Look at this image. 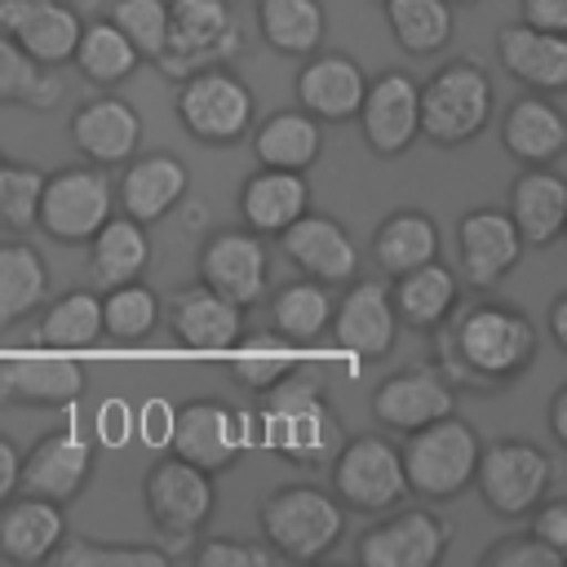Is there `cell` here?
Returning a JSON list of instances; mask_svg holds the SVG:
<instances>
[{
    "mask_svg": "<svg viewBox=\"0 0 567 567\" xmlns=\"http://www.w3.org/2000/svg\"><path fill=\"white\" fill-rule=\"evenodd\" d=\"M168 332L186 350H235L244 337V306L213 292L208 284H190L168 301Z\"/></svg>",
    "mask_w": 567,
    "mask_h": 567,
    "instance_id": "24",
    "label": "cell"
},
{
    "mask_svg": "<svg viewBox=\"0 0 567 567\" xmlns=\"http://www.w3.org/2000/svg\"><path fill=\"white\" fill-rule=\"evenodd\" d=\"M523 257V235L505 208H470L456 221V261L470 288H496Z\"/></svg>",
    "mask_w": 567,
    "mask_h": 567,
    "instance_id": "16",
    "label": "cell"
},
{
    "mask_svg": "<svg viewBox=\"0 0 567 567\" xmlns=\"http://www.w3.org/2000/svg\"><path fill=\"white\" fill-rule=\"evenodd\" d=\"M66 137L71 146L97 164V168H111V164H124L137 142H142V115L124 102V97H89L71 111V124H66Z\"/></svg>",
    "mask_w": 567,
    "mask_h": 567,
    "instance_id": "23",
    "label": "cell"
},
{
    "mask_svg": "<svg viewBox=\"0 0 567 567\" xmlns=\"http://www.w3.org/2000/svg\"><path fill=\"white\" fill-rule=\"evenodd\" d=\"M239 49V22L226 0H168V40L155 66L168 80L226 66Z\"/></svg>",
    "mask_w": 567,
    "mask_h": 567,
    "instance_id": "8",
    "label": "cell"
},
{
    "mask_svg": "<svg viewBox=\"0 0 567 567\" xmlns=\"http://www.w3.org/2000/svg\"><path fill=\"white\" fill-rule=\"evenodd\" d=\"M18 465H22V452L0 434V501H9L18 492Z\"/></svg>",
    "mask_w": 567,
    "mask_h": 567,
    "instance_id": "54",
    "label": "cell"
},
{
    "mask_svg": "<svg viewBox=\"0 0 567 567\" xmlns=\"http://www.w3.org/2000/svg\"><path fill=\"white\" fill-rule=\"evenodd\" d=\"M44 173L31 164H0V226L9 230H31L35 226V204H40Z\"/></svg>",
    "mask_w": 567,
    "mask_h": 567,
    "instance_id": "47",
    "label": "cell"
},
{
    "mask_svg": "<svg viewBox=\"0 0 567 567\" xmlns=\"http://www.w3.org/2000/svg\"><path fill=\"white\" fill-rule=\"evenodd\" d=\"M434 257H439V226L421 208L390 213L377 226V235H372V261L390 279L403 275V270H412V266H421V261H434Z\"/></svg>",
    "mask_w": 567,
    "mask_h": 567,
    "instance_id": "35",
    "label": "cell"
},
{
    "mask_svg": "<svg viewBox=\"0 0 567 567\" xmlns=\"http://www.w3.org/2000/svg\"><path fill=\"white\" fill-rule=\"evenodd\" d=\"M252 155L266 168H292L306 173L319 155H323V124L292 106V111H275L252 128Z\"/></svg>",
    "mask_w": 567,
    "mask_h": 567,
    "instance_id": "34",
    "label": "cell"
},
{
    "mask_svg": "<svg viewBox=\"0 0 567 567\" xmlns=\"http://www.w3.org/2000/svg\"><path fill=\"white\" fill-rule=\"evenodd\" d=\"M199 284L213 292L230 297L235 306H257L270 288V252L266 235L235 226V230H213L199 248Z\"/></svg>",
    "mask_w": 567,
    "mask_h": 567,
    "instance_id": "13",
    "label": "cell"
},
{
    "mask_svg": "<svg viewBox=\"0 0 567 567\" xmlns=\"http://www.w3.org/2000/svg\"><path fill=\"white\" fill-rule=\"evenodd\" d=\"M390 35L399 40L403 53H439L452 40V4L447 0H381Z\"/></svg>",
    "mask_w": 567,
    "mask_h": 567,
    "instance_id": "41",
    "label": "cell"
},
{
    "mask_svg": "<svg viewBox=\"0 0 567 567\" xmlns=\"http://www.w3.org/2000/svg\"><path fill=\"white\" fill-rule=\"evenodd\" d=\"M97 439H102L106 447H120V443L133 439V408H128L124 399H106V403L97 408Z\"/></svg>",
    "mask_w": 567,
    "mask_h": 567,
    "instance_id": "52",
    "label": "cell"
},
{
    "mask_svg": "<svg viewBox=\"0 0 567 567\" xmlns=\"http://www.w3.org/2000/svg\"><path fill=\"white\" fill-rule=\"evenodd\" d=\"M44 297H49L44 257L22 239L0 244V328L27 319Z\"/></svg>",
    "mask_w": 567,
    "mask_h": 567,
    "instance_id": "39",
    "label": "cell"
},
{
    "mask_svg": "<svg viewBox=\"0 0 567 567\" xmlns=\"http://www.w3.org/2000/svg\"><path fill=\"white\" fill-rule=\"evenodd\" d=\"M483 505L496 518H527L554 483V456L532 439H496L478 447L474 478Z\"/></svg>",
    "mask_w": 567,
    "mask_h": 567,
    "instance_id": "6",
    "label": "cell"
},
{
    "mask_svg": "<svg viewBox=\"0 0 567 567\" xmlns=\"http://www.w3.org/2000/svg\"><path fill=\"white\" fill-rule=\"evenodd\" d=\"M279 248L284 257L306 275V279H319V284H350L359 275V252H354V239L350 230L328 217V213H301L297 221H288L279 230Z\"/></svg>",
    "mask_w": 567,
    "mask_h": 567,
    "instance_id": "19",
    "label": "cell"
},
{
    "mask_svg": "<svg viewBox=\"0 0 567 567\" xmlns=\"http://www.w3.org/2000/svg\"><path fill=\"white\" fill-rule=\"evenodd\" d=\"M62 93V80L31 62L4 31H0V102H13V106H31V111H49Z\"/></svg>",
    "mask_w": 567,
    "mask_h": 567,
    "instance_id": "43",
    "label": "cell"
},
{
    "mask_svg": "<svg viewBox=\"0 0 567 567\" xmlns=\"http://www.w3.org/2000/svg\"><path fill=\"white\" fill-rule=\"evenodd\" d=\"M549 439L558 443V447H567V381L554 390V399H549Z\"/></svg>",
    "mask_w": 567,
    "mask_h": 567,
    "instance_id": "55",
    "label": "cell"
},
{
    "mask_svg": "<svg viewBox=\"0 0 567 567\" xmlns=\"http://www.w3.org/2000/svg\"><path fill=\"white\" fill-rule=\"evenodd\" d=\"M49 563L53 567H168L173 554L159 545H106L89 536H62Z\"/></svg>",
    "mask_w": 567,
    "mask_h": 567,
    "instance_id": "44",
    "label": "cell"
},
{
    "mask_svg": "<svg viewBox=\"0 0 567 567\" xmlns=\"http://www.w3.org/2000/svg\"><path fill=\"white\" fill-rule=\"evenodd\" d=\"M261 443L297 470L323 465L341 443V421L323 394V385L297 363L275 385L261 390V412L252 416Z\"/></svg>",
    "mask_w": 567,
    "mask_h": 567,
    "instance_id": "2",
    "label": "cell"
},
{
    "mask_svg": "<svg viewBox=\"0 0 567 567\" xmlns=\"http://www.w3.org/2000/svg\"><path fill=\"white\" fill-rule=\"evenodd\" d=\"M501 66L527 84L532 93H563L567 89V40L558 31H536L527 22L496 31Z\"/></svg>",
    "mask_w": 567,
    "mask_h": 567,
    "instance_id": "26",
    "label": "cell"
},
{
    "mask_svg": "<svg viewBox=\"0 0 567 567\" xmlns=\"http://www.w3.org/2000/svg\"><path fill=\"white\" fill-rule=\"evenodd\" d=\"M518 22L536 31H567V0H518Z\"/></svg>",
    "mask_w": 567,
    "mask_h": 567,
    "instance_id": "53",
    "label": "cell"
},
{
    "mask_svg": "<svg viewBox=\"0 0 567 567\" xmlns=\"http://www.w3.org/2000/svg\"><path fill=\"white\" fill-rule=\"evenodd\" d=\"M567 554L549 549L545 540H536L532 532L527 536H509V540H496L492 549H483V567H563Z\"/></svg>",
    "mask_w": 567,
    "mask_h": 567,
    "instance_id": "49",
    "label": "cell"
},
{
    "mask_svg": "<svg viewBox=\"0 0 567 567\" xmlns=\"http://www.w3.org/2000/svg\"><path fill=\"white\" fill-rule=\"evenodd\" d=\"M111 22L124 31V40L137 49V58L155 62L168 40V0H115Z\"/></svg>",
    "mask_w": 567,
    "mask_h": 567,
    "instance_id": "46",
    "label": "cell"
},
{
    "mask_svg": "<svg viewBox=\"0 0 567 567\" xmlns=\"http://www.w3.org/2000/svg\"><path fill=\"white\" fill-rule=\"evenodd\" d=\"M447 523L434 509H399L359 536L363 567H434L447 554Z\"/></svg>",
    "mask_w": 567,
    "mask_h": 567,
    "instance_id": "14",
    "label": "cell"
},
{
    "mask_svg": "<svg viewBox=\"0 0 567 567\" xmlns=\"http://www.w3.org/2000/svg\"><path fill=\"white\" fill-rule=\"evenodd\" d=\"M447 4H478V0H447Z\"/></svg>",
    "mask_w": 567,
    "mask_h": 567,
    "instance_id": "58",
    "label": "cell"
},
{
    "mask_svg": "<svg viewBox=\"0 0 567 567\" xmlns=\"http://www.w3.org/2000/svg\"><path fill=\"white\" fill-rule=\"evenodd\" d=\"M159 323V297L128 279V284H115V288H102V337L120 341V346H137L155 332Z\"/></svg>",
    "mask_w": 567,
    "mask_h": 567,
    "instance_id": "42",
    "label": "cell"
},
{
    "mask_svg": "<svg viewBox=\"0 0 567 567\" xmlns=\"http://www.w3.org/2000/svg\"><path fill=\"white\" fill-rule=\"evenodd\" d=\"M239 354H230V363H226V372H230V381L235 385H244V390H266V385H275L288 368H297L292 363V354H288V341L275 332V337H239V346H235Z\"/></svg>",
    "mask_w": 567,
    "mask_h": 567,
    "instance_id": "45",
    "label": "cell"
},
{
    "mask_svg": "<svg viewBox=\"0 0 567 567\" xmlns=\"http://www.w3.org/2000/svg\"><path fill=\"white\" fill-rule=\"evenodd\" d=\"M93 474V447L80 430H53L44 439L31 443V452L18 465V492L53 501V505H71L84 483Z\"/></svg>",
    "mask_w": 567,
    "mask_h": 567,
    "instance_id": "15",
    "label": "cell"
},
{
    "mask_svg": "<svg viewBox=\"0 0 567 567\" xmlns=\"http://www.w3.org/2000/svg\"><path fill=\"white\" fill-rule=\"evenodd\" d=\"M332 461V496L346 509H363V514H385L394 505H403L408 496V478H403V461L399 447L381 434H354L341 439Z\"/></svg>",
    "mask_w": 567,
    "mask_h": 567,
    "instance_id": "9",
    "label": "cell"
},
{
    "mask_svg": "<svg viewBox=\"0 0 567 567\" xmlns=\"http://www.w3.org/2000/svg\"><path fill=\"white\" fill-rule=\"evenodd\" d=\"M257 31L275 53L306 58L328 35V13L319 0H257Z\"/></svg>",
    "mask_w": 567,
    "mask_h": 567,
    "instance_id": "36",
    "label": "cell"
},
{
    "mask_svg": "<svg viewBox=\"0 0 567 567\" xmlns=\"http://www.w3.org/2000/svg\"><path fill=\"white\" fill-rule=\"evenodd\" d=\"M142 501H146V514L155 523L159 536L168 540H186L195 536L213 509H217V483L208 470L182 461V456H168V461H155L142 478Z\"/></svg>",
    "mask_w": 567,
    "mask_h": 567,
    "instance_id": "11",
    "label": "cell"
},
{
    "mask_svg": "<svg viewBox=\"0 0 567 567\" xmlns=\"http://www.w3.org/2000/svg\"><path fill=\"white\" fill-rule=\"evenodd\" d=\"M532 536L545 540L549 549L567 554V505L563 501H540L532 509Z\"/></svg>",
    "mask_w": 567,
    "mask_h": 567,
    "instance_id": "51",
    "label": "cell"
},
{
    "mask_svg": "<svg viewBox=\"0 0 567 567\" xmlns=\"http://www.w3.org/2000/svg\"><path fill=\"white\" fill-rule=\"evenodd\" d=\"M186 195V164L177 155H164V151H151L142 159H124V173H120V190H115V204L120 213H128L133 221L151 226L159 221L173 204H182Z\"/></svg>",
    "mask_w": 567,
    "mask_h": 567,
    "instance_id": "28",
    "label": "cell"
},
{
    "mask_svg": "<svg viewBox=\"0 0 567 567\" xmlns=\"http://www.w3.org/2000/svg\"><path fill=\"white\" fill-rule=\"evenodd\" d=\"M456 412V385L439 368H399L372 390V416L399 434Z\"/></svg>",
    "mask_w": 567,
    "mask_h": 567,
    "instance_id": "22",
    "label": "cell"
},
{
    "mask_svg": "<svg viewBox=\"0 0 567 567\" xmlns=\"http://www.w3.org/2000/svg\"><path fill=\"white\" fill-rule=\"evenodd\" d=\"M368 75L350 53H306L297 71V106L310 111L319 124H346L354 120L363 102Z\"/></svg>",
    "mask_w": 567,
    "mask_h": 567,
    "instance_id": "25",
    "label": "cell"
},
{
    "mask_svg": "<svg viewBox=\"0 0 567 567\" xmlns=\"http://www.w3.org/2000/svg\"><path fill=\"white\" fill-rule=\"evenodd\" d=\"M35 341L44 350H89L102 341V297L93 288L62 292L35 323Z\"/></svg>",
    "mask_w": 567,
    "mask_h": 567,
    "instance_id": "38",
    "label": "cell"
},
{
    "mask_svg": "<svg viewBox=\"0 0 567 567\" xmlns=\"http://www.w3.org/2000/svg\"><path fill=\"white\" fill-rule=\"evenodd\" d=\"M354 120H359L363 142L377 159L403 155L421 137L416 133V80L403 71H381L377 80H368Z\"/></svg>",
    "mask_w": 567,
    "mask_h": 567,
    "instance_id": "18",
    "label": "cell"
},
{
    "mask_svg": "<svg viewBox=\"0 0 567 567\" xmlns=\"http://www.w3.org/2000/svg\"><path fill=\"white\" fill-rule=\"evenodd\" d=\"M0 164H4V159H0Z\"/></svg>",
    "mask_w": 567,
    "mask_h": 567,
    "instance_id": "60",
    "label": "cell"
},
{
    "mask_svg": "<svg viewBox=\"0 0 567 567\" xmlns=\"http://www.w3.org/2000/svg\"><path fill=\"white\" fill-rule=\"evenodd\" d=\"M115 213V186L97 164H66L44 173L35 226L58 244H84Z\"/></svg>",
    "mask_w": 567,
    "mask_h": 567,
    "instance_id": "10",
    "label": "cell"
},
{
    "mask_svg": "<svg viewBox=\"0 0 567 567\" xmlns=\"http://www.w3.org/2000/svg\"><path fill=\"white\" fill-rule=\"evenodd\" d=\"M84 244H89V284L93 288H115V284L142 279V270L151 266V235L128 213H111Z\"/></svg>",
    "mask_w": 567,
    "mask_h": 567,
    "instance_id": "33",
    "label": "cell"
},
{
    "mask_svg": "<svg viewBox=\"0 0 567 567\" xmlns=\"http://www.w3.org/2000/svg\"><path fill=\"white\" fill-rule=\"evenodd\" d=\"M501 142L523 168L554 164L567 151V120L545 93H523L501 120Z\"/></svg>",
    "mask_w": 567,
    "mask_h": 567,
    "instance_id": "30",
    "label": "cell"
},
{
    "mask_svg": "<svg viewBox=\"0 0 567 567\" xmlns=\"http://www.w3.org/2000/svg\"><path fill=\"white\" fill-rule=\"evenodd\" d=\"M478 434L465 416L447 412L421 430H408V447L399 452L408 492L425 501H452L470 487L474 461H478Z\"/></svg>",
    "mask_w": 567,
    "mask_h": 567,
    "instance_id": "5",
    "label": "cell"
},
{
    "mask_svg": "<svg viewBox=\"0 0 567 567\" xmlns=\"http://www.w3.org/2000/svg\"><path fill=\"white\" fill-rule=\"evenodd\" d=\"M89 390V368L62 354H22L0 363V403L4 408H66Z\"/></svg>",
    "mask_w": 567,
    "mask_h": 567,
    "instance_id": "20",
    "label": "cell"
},
{
    "mask_svg": "<svg viewBox=\"0 0 567 567\" xmlns=\"http://www.w3.org/2000/svg\"><path fill=\"white\" fill-rule=\"evenodd\" d=\"M523 235V248H549L563 239L567 230V186L549 164L523 168L514 190H509V208H505Z\"/></svg>",
    "mask_w": 567,
    "mask_h": 567,
    "instance_id": "27",
    "label": "cell"
},
{
    "mask_svg": "<svg viewBox=\"0 0 567 567\" xmlns=\"http://www.w3.org/2000/svg\"><path fill=\"white\" fill-rule=\"evenodd\" d=\"M66 536V514L53 501L40 496H9L0 501V558L35 567L49 563V554L58 549V540Z\"/></svg>",
    "mask_w": 567,
    "mask_h": 567,
    "instance_id": "29",
    "label": "cell"
},
{
    "mask_svg": "<svg viewBox=\"0 0 567 567\" xmlns=\"http://www.w3.org/2000/svg\"><path fill=\"white\" fill-rule=\"evenodd\" d=\"M332 341L346 350V354H359V359H385L399 341V319H394V306H390V284H377V279H350L346 297L332 301Z\"/></svg>",
    "mask_w": 567,
    "mask_h": 567,
    "instance_id": "17",
    "label": "cell"
},
{
    "mask_svg": "<svg viewBox=\"0 0 567 567\" xmlns=\"http://www.w3.org/2000/svg\"><path fill=\"white\" fill-rule=\"evenodd\" d=\"M257 527L261 540L292 563H315L323 554H332V545L346 532V505L315 487V483H292V487H275L261 509H257Z\"/></svg>",
    "mask_w": 567,
    "mask_h": 567,
    "instance_id": "4",
    "label": "cell"
},
{
    "mask_svg": "<svg viewBox=\"0 0 567 567\" xmlns=\"http://www.w3.org/2000/svg\"><path fill=\"white\" fill-rule=\"evenodd\" d=\"M204 221V204H190V217H186V226H199Z\"/></svg>",
    "mask_w": 567,
    "mask_h": 567,
    "instance_id": "57",
    "label": "cell"
},
{
    "mask_svg": "<svg viewBox=\"0 0 567 567\" xmlns=\"http://www.w3.org/2000/svg\"><path fill=\"white\" fill-rule=\"evenodd\" d=\"M173 111H177L182 128L195 142H204V146H235V142L248 137V128L257 120V97L226 66H208V71L182 75Z\"/></svg>",
    "mask_w": 567,
    "mask_h": 567,
    "instance_id": "7",
    "label": "cell"
},
{
    "mask_svg": "<svg viewBox=\"0 0 567 567\" xmlns=\"http://www.w3.org/2000/svg\"><path fill=\"white\" fill-rule=\"evenodd\" d=\"M248 443H252L248 412H235L217 399H190V403L173 408V434H168L173 456H182L208 474L230 470Z\"/></svg>",
    "mask_w": 567,
    "mask_h": 567,
    "instance_id": "12",
    "label": "cell"
},
{
    "mask_svg": "<svg viewBox=\"0 0 567 567\" xmlns=\"http://www.w3.org/2000/svg\"><path fill=\"white\" fill-rule=\"evenodd\" d=\"M71 62L80 66V75L89 84L111 89V84H124L142 58L111 18H93V22H80V40H75Z\"/></svg>",
    "mask_w": 567,
    "mask_h": 567,
    "instance_id": "40",
    "label": "cell"
},
{
    "mask_svg": "<svg viewBox=\"0 0 567 567\" xmlns=\"http://www.w3.org/2000/svg\"><path fill=\"white\" fill-rule=\"evenodd\" d=\"M0 31L40 66H62L80 40V13L66 0H4Z\"/></svg>",
    "mask_w": 567,
    "mask_h": 567,
    "instance_id": "21",
    "label": "cell"
},
{
    "mask_svg": "<svg viewBox=\"0 0 567 567\" xmlns=\"http://www.w3.org/2000/svg\"><path fill=\"white\" fill-rule=\"evenodd\" d=\"M270 319L275 332L288 346H315L328 332L332 319V292L319 279H292L270 297Z\"/></svg>",
    "mask_w": 567,
    "mask_h": 567,
    "instance_id": "37",
    "label": "cell"
},
{
    "mask_svg": "<svg viewBox=\"0 0 567 567\" xmlns=\"http://www.w3.org/2000/svg\"><path fill=\"white\" fill-rule=\"evenodd\" d=\"M133 434H142V443H151V447H168L173 403L168 399H146L142 412H133Z\"/></svg>",
    "mask_w": 567,
    "mask_h": 567,
    "instance_id": "50",
    "label": "cell"
},
{
    "mask_svg": "<svg viewBox=\"0 0 567 567\" xmlns=\"http://www.w3.org/2000/svg\"><path fill=\"white\" fill-rule=\"evenodd\" d=\"M279 554L266 540H204L195 549V567H275Z\"/></svg>",
    "mask_w": 567,
    "mask_h": 567,
    "instance_id": "48",
    "label": "cell"
},
{
    "mask_svg": "<svg viewBox=\"0 0 567 567\" xmlns=\"http://www.w3.org/2000/svg\"><path fill=\"white\" fill-rule=\"evenodd\" d=\"M434 332L447 381L465 390H501L518 381L540 350L536 323L509 301H474L452 310Z\"/></svg>",
    "mask_w": 567,
    "mask_h": 567,
    "instance_id": "1",
    "label": "cell"
},
{
    "mask_svg": "<svg viewBox=\"0 0 567 567\" xmlns=\"http://www.w3.org/2000/svg\"><path fill=\"white\" fill-rule=\"evenodd\" d=\"M306 208H310V182H306V173L257 164V173H248L244 186H239V217L257 235H279Z\"/></svg>",
    "mask_w": 567,
    "mask_h": 567,
    "instance_id": "31",
    "label": "cell"
},
{
    "mask_svg": "<svg viewBox=\"0 0 567 567\" xmlns=\"http://www.w3.org/2000/svg\"><path fill=\"white\" fill-rule=\"evenodd\" d=\"M66 4H93V0H66Z\"/></svg>",
    "mask_w": 567,
    "mask_h": 567,
    "instance_id": "59",
    "label": "cell"
},
{
    "mask_svg": "<svg viewBox=\"0 0 567 567\" xmlns=\"http://www.w3.org/2000/svg\"><path fill=\"white\" fill-rule=\"evenodd\" d=\"M456 297H461L456 270L443 266L439 257L394 275V284H390L394 319H399V328H412V332H434L456 310Z\"/></svg>",
    "mask_w": 567,
    "mask_h": 567,
    "instance_id": "32",
    "label": "cell"
},
{
    "mask_svg": "<svg viewBox=\"0 0 567 567\" xmlns=\"http://www.w3.org/2000/svg\"><path fill=\"white\" fill-rule=\"evenodd\" d=\"M549 337L558 350H567V292H558L549 306Z\"/></svg>",
    "mask_w": 567,
    "mask_h": 567,
    "instance_id": "56",
    "label": "cell"
},
{
    "mask_svg": "<svg viewBox=\"0 0 567 567\" xmlns=\"http://www.w3.org/2000/svg\"><path fill=\"white\" fill-rule=\"evenodd\" d=\"M492 124V80L474 58L443 62L416 84V133L443 151L474 142Z\"/></svg>",
    "mask_w": 567,
    "mask_h": 567,
    "instance_id": "3",
    "label": "cell"
}]
</instances>
